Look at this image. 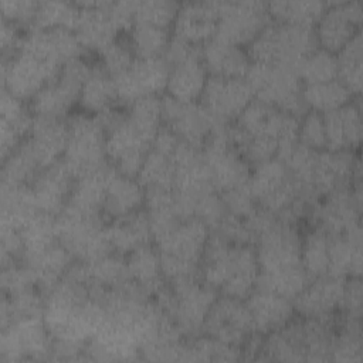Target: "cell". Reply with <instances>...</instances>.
Here are the masks:
<instances>
[{
  "label": "cell",
  "mask_w": 363,
  "mask_h": 363,
  "mask_svg": "<svg viewBox=\"0 0 363 363\" xmlns=\"http://www.w3.org/2000/svg\"><path fill=\"white\" fill-rule=\"evenodd\" d=\"M259 267L254 245H235L210 233L199 268L200 279L227 295L245 301L255 289Z\"/></svg>",
  "instance_id": "obj_1"
},
{
  "label": "cell",
  "mask_w": 363,
  "mask_h": 363,
  "mask_svg": "<svg viewBox=\"0 0 363 363\" xmlns=\"http://www.w3.org/2000/svg\"><path fill=\"white\" fill-rule=\"evenodd\" d=\"M318 47L315 26L284 23L271 18L245 48L251 62L295 69L298 62Z\"/></svg>",
  "instance_id": "obj_2"
},
{
  "label": "cell",
  "mask_w": 363,
  "mask_h": 363,
  "mask_svg": "<svg viewBox=\"0 0 363 363\" xmlns=\"http://www.w3.org/2000/svg\"><path fill=\"white\" fill-rule=\"evenodd\" d=\"M210 237L208 227L196 217L182 221L155 245L166 282L199 277L200 262Z\"/></svg>",
  "instance_id": "obj_3"
},
{
  "label": "cell",
  "mask_w": 363,
  "mask_h": 363,
  "mask_svg": "<svg viewBox=\"0 0 363 363\" xmlns=\"http://www.w3.org/2000/svg\"><path fill=\"white\" fill-rule=\"evenodd\" d=\"M108 220L104 214H91L65 206L57 216L58 242L75 261L91 262L113 252L106 238Z\"/></svg>",
  "instance_id": "obj_4"
},
{
  "label": "cell",
  "mask_w": 363,
  "mask_h": 363,
  "mask_svg": "<svg viewBox=\"0 0 363 363\" xmlns=\"http://www.w3.org/2000/svg\"><path fill=\"white\" fill-rule=\"evenodd\" d=\"M254 98L301 119L309 109L302 96L303 84L295 69L272 64L251 62L245 77Z\"/></svg>",
  "instance_id": "obj_5"
},
{
  "label": "cell",
  "mask_w": 363,
  "mask_h": 363,
  "mask_svg": "<svg viewBox=\"0 0 363 363\" xmlns=\"http://www.w3.org/2000/svg\"><path fill=\"white\" fill-rule=\"evenodd\" d=\"M68 142L62 156L75 180L104 166L106 159V132L94 115L78 112L67 118Z\"/></svg>",
  "instance_id": "obj_6"
},
{
  "label": "cell",
  "mask_w": 363,
  "mask_h": 363,
  "mask_svg": "<svg viewBox=\"0 0 363 363\" xmlns=\"http://www.w3.org/2000/svg\"><path fill=\"white\" fill-rule=\"evenodd\" d=\"M167 285L170 288V301L163 312L174 320L184 339L203 335L206 316L218 292L206 285L200 277L182 278L167 282Z\"/></svg>",
  "instance_id": "obj_7"
},
{
  "label": "cell",
  "mask_w": 363,
  "mask_h": 363,
  "mask_svg": "<svg viewBox=\"0 0 363 363\" xmlns=\"http://www.w3.org/2000/svg\"><path fill=\"white\" fill-rule=\"evenodd\" d=\"M92 68L94 64L84 55L65 62L58 78L47 84L28 101L31 113L34 116L68 118L72 108L78 105L82 84L89 77Z\"/></svg>",
  "instance_id": "obj_8"
},
{
  "label": "cell",
  "mask_w": 363,
  "mask_h": 363,
  "mask_svg": "<svg viewBox=\"0 0 363 363\" xmlns=\"http://www.w3.org/2000/svg\"><path fill=\"white\" fill-rule=\"evenodd\" d=\"M247 187L259 207L275 214L289 208L302 196L299 183L277 157L252 166Z\"/></svg>",
  "instance_id": "obj_9"
},
{
  "label": "cell",
  "mask_w": 363,
  "mask_h": 363,
  "mask_svg": "<svg viewBox=\"0 0 363 363\" xmlns=\"http://www.w3.org/2000/svg\"><path fill=\"white\" fill-rule=\"evenodd\" d=\"M362 214V179H354L352 186L329 193L311 208L308 221L328 235H340L360 225Z\"/></svg>",
  "instance_id": "obj_10"
},
{
  "label": "cell",
  "mask_w": 363,
  "mask_h": 363,
  "mask_svg": "<svg viewBox=\"0 0 363 363\" xmlns=\"http://www.w3.org/2000/svg\"><path fill=\"white\" fill-rule=\"evenodd\" d=\"M225 128L227 123H218L203 147L204 159L217 193L245 186L252 170L250 162L228 145Z\"/></svg>",
  "instance_id": "obj_11"
},
{
  "label": "cell",
  "mask_w": 363,
  "mask_h": 363,
  "mask_svg": "<svg viewBox=\"0 0 363 363\" xmlns=\"http://www.w3.org/2000/svg\"><path fill=\"white\" fill-rule=\"evenodd\" d=\"M52 339L43 316L18 319L1 329L0 362L50 360Z\"/></svg>",
  "instance_id": "obj_12"
},
{
  "label": "cell",
  "mask_w": 363,
  "mask_h": 363,
  "mask_svg": "<svg viewBox=\"0 0 363 363\" xmlns=\"http://www.w3.org/2000/svg\"><path fill=\"white\" fill-rule=\"evenodd\" d=\"M269 20L265 1L218 0V26L214 37L247 47Z\"/></svg>",
  "instance_id": "obj_13"
},
{
  "label": "cell",
  "mask_w": 363,
  "mask_h": 363,
  "mask_svg": "<svg viewBox=\"0 0 363 363\" xmlns=\"http://www.w3.org/2000/svg\"><path fill=\"white\" fill-rule=\"evenodd\" d=\"M61 68L30 52L18 51L10 58H1V88L28 102L40 89L58 78Z\"/></svg>",
  "instance_id": "obj_14"
},
{
  "label": "cell",
  "mask_w": 363,
  "mask_h": 363,
  "mask_svg": "<svg viewBox=\"0 0 363 363\" xmlns=\"http://www.w3.org/2000/svg\"><path fill=\"white\" fill-rule=\"evenodd\" d=\"M259 274H271L281 269L302 265V234L298 225L278 220L261 233L254 244Z\"/></svg>",
  "instance_id": "obj_15"
},
{
  "label": "cell",
  "mask_w": 363,
  "mask_h": 363,
  "mask_svg": "<svg viewBox=\"0 0 363 363\" xmlns=\"http://www.w3.org/2000/svg\"><path fill=\"white\" fill-rule=\"evenodd\" d=\"M162 99V125L170 128L183 142L203 149L218 122L201 104L182 102L167 94Z\"/></svg>",
  "instance_id": "obj_16"
},
{
  "label": "cell",
  "mask_w": 363,
  "mask_h": 363,
  "mask_svg": "<svg viewBox=\"0 0 363 363\" xmlns=\"http://www.w3.org/2000/svg\"><path fill=\"white\" fill-rule=\"evenodd\" d=\"M254 333L245 301L218 295L206 316L203 335L231 346L242 347Z\"/></svg>",
  "instance_id": "obj_17"
},
{
  "label": "cell",
  "mask_w": 363,
  "mask_h": 363,
  "mask_svg": "<svg viewBox=\"0 0 363 363\" xmlns=\"http://www.w3.org/2000/svg\"><path fill=\"white\" fill-rule=\"evenodd\" d=\"M363 11L357 0L328 1L315 24L318 45L329 52H339L359 31Z\"/></svg>",
  "instance_id": "obj_18"
},
{
  "label": "cell",
  "mask_w": 363,
  "mask_h": 363,
  "mask_svg": "<svg viewBox=\"0 0 363 363\" xmlns=\"http://www.w3.org/2000/svg\"><path fill=\"white\" fill-rule=\"evenodd\" d=\"M170 65L163 57L135 58L132 65L115 77L119 104L128 106L147 95H163L166 91Z\"/></svg>",
  "instance_id": "obj_19"
},
{
  "label": "cell",
  "mask_w": 363,
  "mask_h": 363,
  "mask_svg": "<svg viewBox=\"0 0 363 363\" xmlns=\"http://www.w3.org/2000/svg\"><path fill=\"white\" fill-rule=\"evenodd\" d=\"M234 122L251 136H268L275 139L278 146L298 140L299 119L255 98Z\"/></svg>",
  "instance_id": "obj_20"
},
{
  "label": "cell",
  "mask_w": 363,
  "mask_h": 363,
  "mask_svg": "<svg viewBox=\"0 0 363 363\" xmlns=\"http://www.w3.org/2000/svg\"><path fill=\"white\" fill-rule=\"evenodd\" d=\"M254 99V92L245 78L210 77L206 82L200 104L223 123L234 122Z\"/></svg>",
  "instance_id": "obj_21"
},
{
  "label": "cell",
  "mask_w": 363,
  "mask_h": 363,
  "mask_svg": "<svg viewBox=\"0 0 363 363\" xmlns=\"http://www.w3.org/2000/svg\"><path fill=\"white\" fill-rule=\"evenodd\" d=\"M81 14L75 27V34L85 51L101 52L105 47L123 35L113 17L112 1H78Z\"/></svg>",
  "instance_id": "obj_22"
},
{
  "label": "cell",
  "mask_w": 363,
  "mask_h": 363,
  "mask_svg": "<svg viewBox=\"0 0 363 363\" xmlns=\"http://www.w3.org/2000/svg\"><path fill=\"white\" fill-rule=\"evenodd\" d=\"M18 51L30 52L37 58L57 64L60 67L72 58L82 57L86 52L75 31L62 27H28L24 33Z\"/></svg>",
  "instance_id": "obj_23"
},
{
  "label": "cell",
  "mask_w": 363,
  "mask_h": 363,
  "mask_svg": "<svg viewBox=\"0 0 363 363\" xmlns=\"http://www.w3.org/2000/svg\"><path fill=\"white\" fill-rule=\"evenodd\" d=\"M68 142L67 118L34 116L28 135L21 145L41 170L62 159Z\"/></svg>",
  "instance_id": "obj_24"
},
{
  "label": "cell",
  "mask_w": 363,
  "mask_h": 363,
  "mask_svg": "<svg viewBox=\"0 0 363 363\" xmlns=\"http://www.w3.org/2000/svg\"><path fill=\"white\" fill-rule=\"evenodd\" d=\"M345 279L323 275L312 279L292 301L296 316L330 319L340 312Z\"/></svg>",
  "instance_id": "obj_25"
},
{
  "label": "cell",
  "mask_w": 363,
  "mask_h": 363,
  "mask_svg": "<svg viewBox=\"0 0 363 363\" xmlns=\"http://www.w3.org/2000/svg\"><path fill=\"white\" fill-rule=\"evenodd\" d=\"M218 26V0L182 1L172 34L196 45L210 41Z\"/></svg>",
  "instance_id": "obj_26"
},
{
  "label": "cell",
  "mask_w": 363,
  "mask_h": 363,
  "mask_svg": "<svg viewBox=\"0 0 363 363\" xmlns=\"http://www.w3.org/2000/svg\"><path fill=\"white\" fill-rule=\"evenodd\" d=\"M74 182L75 177L62 159L40 172L31 183L38 211L57 217L68 203Z\"/></svg>",
  "instance_id": "obj_27"
},
{
  "label": "cell",
  "mask_w": 363,
  "mask_h": 363,
  "mask_svg": "<svg viewBox=\"0 0 363 363\" xmlns=\"http://www.w3.org/2000/svg\"><path fill=\"white\" fill-rule=\"evenodd\" d=\"M245 305L251 315L254 332L261 336L282 329L296 316L291 299L264 289L255 288L245 299Z\"/></svg>",
  "instance_id": "obj_28"
},
{
  "label": "cell",
  "mask_w": 363,
  "mask_h": 363,
  "mask_svg": "<svg viewBox=\"0 0 363 363\" xmlns=\"http://www.w3.org/2000/svg\"><path fill=\"white\" fill-rule=\"evenodd\" d=\"M360 112V98H354L335 111L322 113L328 150H359L363 136Z\"/></svg>",
  "instance_id": "obj_29"
},
{
  "label": "cell",
  "mask_w": 363,
  "mask_h": 363,
  "mask_svg": "<svg viewBox=\"0 0 363 363\" xmlns=\"http://www.w3.org/2000/svg\"><path fill=\"white\" fill-rule=\"evenodd\" d=\"M105 233L112 251L123 257L142 245L153 244L145 208L108 221Z\"/></svg>",
  "instance_id": "obj_30"
},
{
  "label": "cell",
  "mask_w": 363,
  "mask_h": 363,
  "mask_svg": "<svg viewBox=\"0 0 363 363\" xmlns=\"http://www.w3.org/2000/svg\"><path fill=\"white\" fill-rule=\"evenodd\" d=\"M201 60L210 77L244 78L251 65L245 47L216 37L203 44Z\"/></svg>",
  "instance_id": "obj_31"
},
{
  "label": "cell",
  "mask_w": 363,
  "mask_h": 363,
  "mask_svg": "<svg viewBox=\"0 0 363 363\" xmlns=\"http://www.w3.org/2000/svg\"><path fill=\"white\" fill-rule=\"evenodd\" d=\"M362 225L340 235H329L328 275L336 278L362 277Z\"/></svg>",
  "instance_id": "obj_32"
},
{
  "label": "cell",
  "mask_w": 363,
  "mask_h": 363,
  "mask_svg": "<svg viewBox=\"0 0 363 363\" xmlns=\"http://www.w3.org/2000/svg\"><path fill=\"white\" fill-rule=\"evenodd\" d=\"M145 207V189L136 179L122 176L116 170L108 180L104 216L108 221L135 213Z\"/></svg>",
  "instance_id": "obj_33"
},
{
  "label": "cell",
  "mask_w": 363,
  "mask_h": 363,
  "mask_svg": "<svg viewBox=\"0 0 363 363\" xmlns=\"http://www.w3.org/2000/svg\"><path fill=\"white\" fill-rule=\"evenodd\" d=\"M207 79L208 72L201 55L191 57L170 67L164 94L182 102H199Z\"/></svg>",
  "instance_id": "obj_34"
},
{
  "label": "cell",
  "mask_w": 363,
  "mask_h": 363,
  "mask_svg": "<svg viewBox=\"0 0 363 363\" xmlns=\"http://www.w3.org/2000/svg\"><path fill=\"white\" fill-rule=\"evenodd\" d=\"M113 172L115 167L108 160L99 169L78 177L74 182L67 206L84 213L104 214L102 208L106 184Z\"/></svg>",
  "instance_id": "obj_35"
},
{
  "label": "cell",
  "mask_w": 363,
  "mask_h": 363,
  "mask_svg": "<svg viewBox=\"0 0 363 363\" xmlns=\"http://www.w3.org/2000/svg\"><path fill=\"white\" fill-rule=\"evenodd\" d=\"M31 184L0 187V228L21 231L38 214Z\"/></svg>",
  "instance_id": "obj_36"
},
{
  "label": "cell",
  "mask_w": 363,
  "mask_h": 363,
  "mask_svg": "<svg viewBox=\"0 0 363 363\" xmlns=\"http://www.w3.org/2000/svg\"><path fill=\"white\" fill-rule=\"evenodd\" d=\"M74 261L75 259L68 250L57 242L37 255L24 258L21 262L30 268L37 286L47 296V294L61 281Z\"/></svg>",
  "instance_id": "obj_37"
},
{
  "label": "cell",
  "mask_w": 363,
  "mask_h": 363,
  "mask_svg": "<svg viewBox=\"0 0 363 363\" xmlns=\"http://www.w3.org/2000/svg\"><path fill=\"white\" fill-rule=\"evenodd\" d=\"M125 259L130 281L142 288L150 298L166 284L162 275L159 251L155 244H146L133 250Z\"/></svg>",
  "instance_id": "obj_38"
},
{
  "label": "cell",
  "mask_w": 363,
  "mask_h": 363,
  "mask_svg": "<svg viewBox=\"0 0 363 363\" xmlns=\"http://www.w3.org/2000/svg\"><path fill=\"white\" fill-rule=\"evenodd\" d=\"M116 105L122 104H119L113 78L99 65V62L94 64V68L82 84L79 92L78 106L81 108V112L98 115Z\"/></svg>",
  "instance_id": "obj_39"
},
{
  "label": "cell",
  "mask_w": 363,
  "mask_h": 363,
  "mask_svg": "<svg viewBox=\"0 0 363 363\" xmlns=\"http://www.w3.org/2000/svg\"><path fill=\"white\" fill-rule=\"evenodd\" d=\"M302 96L308 109L316 111L319 113L335 111L356 98L350 89L337 78L326 82L303 85Z\"/></svg>",
  "instance_id": "obj_40"
},
{
  "label": "cell",
  "mask_w": 363,
  "mask_h": 363,
  "mask_svg": "<svg viewBox=\"0 0 363 363\" xmlns=\"http://www.w3.org/2000/svg\"><path fill=\"white\" fill-rule=\"evenodd\" d=\"M125 37L136 58H153L163 55L172 30L147 23H133Z\"/></svg>",
  "instance_id": "obj_41"
},
{
  "label": "cell",
  "mask_w": 363,
  "mask_h": 363,
  "mask_svg": "<svg viewBox=\"0 0 363 363\" xmlns=\"http://www.w3.org/2000/svg\"><path fill=\"white\" fill-rule=\"evenodd\" d=\"M330 349L333 362H362V325L360 319L342 315Z\"/></svg>",
  "instance_id": "obj_42"
},
{
  "label": "cell",
  "mask_w": 363,
  "mask_h": 363,
  "mask_svg": "<svg viewBox=\"0 0 363 363\" xmlns=\"http://www.w3.org/2000/svg\"><path fill=\"white\" fill-rule=\"evenodd\" d=\"M336 60L337 79H340L356 98H360L363 81L362 31H359L339 52H336Z\"/></svg>",
  "instance_id": "obj_43"
},
{
  "label": "cell",
  "mask_w": 363,
  "mask_h": 363,
  "mask_svg": "<svg viewBox=\"0 0 363 363\" xmlns=\"http://www.w3.org/2000/svg\"><path fill=\"white\" fill-rule=\"evenodd\" d=\"M268 14L272 20L315 26L328 1L319 0H275L268 1Z\"/></svg>",
  "instance_id": "obj_44"
},
{
  "label": "cell",
  "mask_w": 363,
  "mask_h": 363,
  "mask_svg": "<svg viewBox=\"0 0 363 363\" xmlns=\"http://www.w3.org/2000/svg\"><path fill=\"white\" fill-rule=\"evenodd\" d=\"M301 262L311 281L328 275L329 269V235L316 227H311L302 235Z\"/></svg>",
  "instance_id": "obj_45"
},
{
  "label": "cell",
  "mask_w": 363,
  "mask_h": 363,
  "mask_svg": "<svg viewBox=\"0 0 363 363\" xmlns=\"http://www.w3.org/2000/svg\"><path fill=\"white\" fill-rule=\"evenodd\" d=\"M20 234L24 247L23 259L31 255H37L58 242L57 217L38 213L24 225Z\"/></svg>",
  "instance_id": "obj_46"
},
{
  "label": "cell",
  "mask_w": 363,
  "mask_h": 363,
  "mask_svg": "<svg viewBox=\"0 0 363 363\" xmlns=\"http://www.w3.org/2000/svg\"><path fill=\"white\" fill-rule=\"evenodd\" d=\"M81 14L78 1L45 0L38 1L34 20L30 27L34 28H69L75 30Z\"/></svg>",
  "instance_id": "obj_47"
},
{
  "label": "cell",
  "mask_w": 363,
  "mask_h": 363,
  "mask_svg": "<svg viewBox=\"0 0 363 363\" xmlns=\"http://www.w3.org/2000/svg\"><path fill=\"white\" fill-rule=\"evenodd\" d=\"M309 282L311 278L303 265H298L271 274H258L255 288L269 291L294 301Z\"/></svg>",
  "instance_id": "obj_48"
},
{
  "label": "cell",
  "mask_w": 363,
  "mask_h": 363,
  "mask_svg": "<svg viewBox=\"0 0 363 363\" xmlns=\"http://www.w3.org/2000/svg\"><path fill=\"white\" fill-rule=\"evenodd\" d=\"M295 72L303 85L326 82L337 78L336 54L320 47L303 57L295 67Z\"/></svg>",
  "instance_id": "obj_49"
},
{
  "label": "cell",
  "mask_w": 363,
  "mask_h": 363,
  "mask_svg": "<svg viewBox=\"0 0 363 363\" xmlns=\"http://www.w3.org/2000/svg\"><path fill=\"white\" fill-rule=\"evenodd\" d=\"M140 186L147 189H163L173 190L174 184V164L172 156L150 149L140 172L136 177Z\"/></svg>",
  "instance_id": "obj_50"
},
{
  "label": "cell",
  "mask_w": 363,
  "mask_h": 363,
  "mask_svg": "<svg viewBox=\"0 0 363 363\" xmlns=\"http://www.w3.org/2000/svg\"><path fill=\"white\" fill-rule=\"evenodd\" d=\"M43 172L27 149L20 143L4 160H1L0 182L9 186H30Z\"/></svg>",
  "instance_id": "obj_51"
},
{
  "label": "cell",
  "mask_w": 363,
  "mask_h": 363,
  "mask_svg": "<svg viewBox=\"0 0 363 363\" xmlns=\"http://www.w3.org/2000/svg\"><path fill=\"white\" fill-rule=\"evenodd\" d=\"M179 7L180 3L174 0L136 1L133 23H147L172 30Z\"/></svg>",
  "instance_id": "obj_52"
},
{
  "label": "cell",
  "mask_w": 363,
  "mask_h": 363,
  "mask_svg": "<svg viewBox=\"0 0 363 363\" xmlns=\"http://www.w3.org/2000/svg\"><path fill=\"white\" fill-rule=\"evenodd\" d=\"M99 65L112 77H118L125 72L132 62L135 61V54L129 47L126 37H119L115 43L105 47L101 52H98Z\"/></svg>",
  "instance_id": "obj_53"
},
{
  "label": "cell",
  "mask_w": 363,
  "mask_h": 363,
  "mask_svg": "<svg viewBox=\"0 0 363 363\" xmlns=\"http://www.w3.org/2000/svg\"><path fill=\"white\" fill-rule=\"evenodd\" d=\"M298 142L313 150L326 149V130L323 115L316 111H308L298 126Z\"/></svg>",
  "instance_id": "obj_54"
},
{
  "label": "cell",
  "mask_w": 363,
  "mask_h": 363,
  "mask_svg": "<svg viewBox=\"0 0 363 363\" xmlns=\"http://www.w3.org/2000/svg\"><path fill=\"white\" fill-rule=\"evenodd\" d=\"M227 214L225 206L220 193L213 191L197 200L194 206V217L203 221L210 231H214L224 216Z\"/></svg>",
  "instance_id": "obj_55"
},
{
  "label": "cell",
  "mask_w": 363,
  "mask_h": 363,
  "mask_svg": "<svg viewBox=\"0 0 363 363\" xmlns=\"http://www.w3.org/2000/svg\"><path fill=\"white\" fill-rule=\"evenodd\" d=\"M210 233H216L220 237H223L225 241L235 244V245H254L255 244V240H254L250 228L247 227L245 220L235 217L230 213H227L224 216V218L221 220V223L218 224V227Z\"/></svg>",
  "instance_id": "obj_56"
},
{
  "label": "cell",
  "mask_w": 363,
  "mask_h": 363,
  "mask_svg": "<svg viewBox=\"0 0 363 363\" xmlns=\"http://www.w3.org/2000/svg\"><path fill=\"white\" fill-rule=\"evenodd\" d=\"M223 203L225 206L227 213L240 217V218H247L250 217L258 207L255 203L254 197L251 196L247 184L242 187H237L233 190H227L220 193Z\"/></svg>",
  "instance_id": "obj_57"
},
{
  "label": "cell",
  "mask_w": 363,
  "mask_h": 363,
  "mask_svg": "<svg viewBox=\"0 0 363 363\" xmlns=\"http://www.w3.org/2000/svg\"><path fill=\"white\" fill-rule=\"evenodd\" d=\"M38 1L34 0H1V18H6L23 27H30L35 16Z\"/></svg>",
  "instance_id": "obj_58"
},
{
  "label": "cell",
  "mask_w": 363,
  "mask_h": 363,
  "mask_svg": "<svg viewBox=\"0 0 363 363\" xmlns=\"http://www.w3.org/2000/svg\"><path fill=\"white\" fill-rule=\"evenodd\" d=\"M278 152V142L268 136H251L242 149V156L251 166L274 159Z\"/></svg>",
  "instance_id": "obj_59"
},
{
  "label": "cell",
  "mask_w": 363,
  "mask_h": 363,
  "mask_svg": "<svg viewBox=\"0 0 363 363\" xmlns=\"http://www.w3.org/2000/svg\"><path fill=\"white\" fill-rule=\"evenodd\" d=\"M362 277H349L345 279L340 313L350 318H362Z\"/></svg>",
  "instance_id": "obj_60"
},
{
  "label": "cell",
  "mask_w": 363,
  "mask_h": 363,
  "mask_svg": "<svg viewBox=\"0 0 363 363\" xmlns=\"http://www.w3.org/2000/svg\"><path fill=\"white\" fill-rule=\"evenodd\" d=\"M203 54V45H196V44H191L189 41H184L176 35L172 34L170 37V41L163 52V58L166 60V62L173 67L187 58H191V57H197V55H201Z\"/></svg>",
  "instance_id": "obj_61"
},
{
  "label": "cell",
  "mask_w": 363,
  "mask_h": 363,
  "mask_svg": "<svg viewBox=\"0 0 363 363\" xmlns=\"http://www.w3.org/2000/svg\"><path fill=\"white\" fill-rule=\"evenodd\" d=\"M180 140L182 139L170 128H167L166 125H162L153 139L152 149H155L160 153H164L167 156H172L173 152L176 150L177 145L180 143Z\"/></svg>",
  "instance_id": "obj_62"
}]
</instances>
